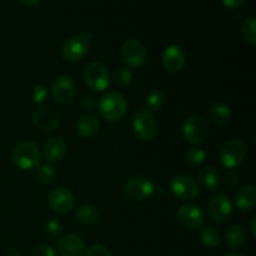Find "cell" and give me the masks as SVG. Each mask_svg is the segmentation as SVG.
<instances>
[{"mask_svg": "<svg viewBox=\"0 0 256 256\" xmlns=\"http://www.w3.org/2000/svg\"><path fill=\"white\" fill-rule=\"evenodd\" d=\"M128 102L124 95L119 92H106L98 102V110L102 119L106 122H119L126 114Z\"/></svg>", "mask_w": 256, "mask_h": 256, "instance_id": "obj_1", "label": "cell"}, {"mask_svg": "<svg viewBox=\"0 0 256 256\" xmlns=\"http://www.w3.org/2000/svg\"><path fill=\"white\" fill-rule=\"evenodd\" d=\"M42 152L39 146L32 142H20L12 152V162L18 169L32 170L40 165Z\"/></svg>", "mask_w": 256, "mask_h": 256, "instance_id": "obj_2", "label": "cell"}, {"mask_svg": "<svg viewBox=\"0 0 256 256\" xmlns=\"http://www.w3.org/2000/svg\"><path fill=\"white\" fill-rule=\"evenodd\" d=\"M92 40V34L90 32H82V34L74 35L69 38L64 42L62 49V58L70 62H76L84 59L90 48V42Z\"/></svg>", "mask_w": 256, "mask_h": 256, "instance_id": "obj_3", "label": "cell"}, {"mask_svg": "<svg viewBox=\"0 0 256 256\" xmlns=\"http://www.w3.org/2000/svg\"><path fill=\"white\" fill-rule=\"evenodd\" d=\"M248 155L246 145L239 139H232L225 142L219 152L220 164L226 169H234L239 166Z\"/></svg>", "mask_w": 256, "mask_h": 256, "instance_id": "obj_4", "label": "cell"}, {"mask_svg": "<svg viewBox=\"0 0 256 256\" xmlns=\"http://www.w3.org/2000/svg\"><path fill=\"white\" fill-rule=\"evenodd\" d=\"M132 130L142 142H152L158 136L159 126L154 115L148 110H139L132 119Z\"/></svg>", "mask_w": 256, "mask_h": 256, "instance_id": "obj_5", "label": "cell"}, {"mask_svg": "<svg viewBox=\"0 0 256 256\" xmlns=\"http://www.w3.org/2000/svg\"><path fill=\"white\" fill-rule=\"evenodd\" d=\"M84 82L90 89L95 92H104L109 88L112 76L105 65L100 62H90L86 65L82 72Z\"/></svg>", "mask_w": 256, "mask_h": 256, "instance_id": "obj_6", "label": "cell"}, {"mask_svg": "<svg viewBox=\"0 0 256 256\" xmlns=\"http://www.w3.org/2000/svg\"><path fill=\"white\" fill-rule=\"evenodd\" d=\"M182 134L188 142L199 145L209 136V125L206 120L200 115H190L182 125Z\"/></svg>", "mask_w": 256, "mask_h": 256, "instance_id": "obj_7", "label": "cell"}, {"mask_svg": "<svg viewBox=\"0 0 256 256\" xmlns=\"http://www.w3.org/2000/svg\"><path fill=\"white\" fill-rule=\"evenodd\" d=\"M120 55L125 64L132 69H138L142 68V65L146 62V49H145L144 44L136 39L128 40L122 44V50H120Z\"/></svg>", "mask_w": 256, "mask_h": 256, "instance_id": "obj_8", "label": "cell"}, {"mask_svg": "<svg viewBox=\"0 0 256 256\" xmlns=\"http://www.w3.org/2000/svg\"><path fill=\"white\" fill-rule=\"evenodd\" d=\"M170 192L180 200H192L199 195V185L189 175H175L170 180Z\"/></svg>", "mask_w": 256, "mask_h": 256, "instance_id": "obj_9", "label": "cell"}, {"mask_svg": "<svg viewBox=\"0 0 256 256\" xmlns=\"http://www.w3.org/2000/svg\"><path fill=\"white\" fill-rule=\"evenodd\" d=\"M154 192V185L150 180L134 176L124 184V195L132 202H144Z\"/></svg>", "mask_w": 256, "mask_h": 256, "instance_id": "obj_10", "label": "cell"}, {"mask_svg": "<svg viewBox=\"0 0 256 256\" xmlns=\"http://www.w3.org/2000/svg\"><path fill=\"white\" fill-rule=\"evenodd\" d=\"M76 95L75 82L69 75H59L52 85V96L58 104H69Z\"/></svg>", "mask_w": 256, "mask_h": 256, "instance_id": "obj_11", "label": "cell"}, {"mask_svg": "<svg viewBox=\"0 0 256 256\" xmlns=\"http://www.w3.org/2000/svg\"><path fill=\"white\" fill-rule=\"evenodd\" d=\"M232 212V204L229 196L222 192H218L209 202V216L218 224H224L229 220Z\"/></svg>", "mask_w": 256, "mask_h": 256, "instance_id": "obj_12", "label": "cell"}, {"mask_svg": "<svg viewBox=\"0 0 256 256\" xmlns=\"http://www.w3.org/2000/svg\"><path fill=\"white\" fill-rule=\"evenodd\" d=\"M178 220L186 229H200L205 224V214L196 205L184 204L178 210Z\"/></svg>", "mask_w": 256, "mask_h": 256, "instance_id": "obj_13", "label": "cell"}, {"mask_svg": "<svg viewBox=\"0 0 256 256\" xmlns=\"http://www.w3.org/2000/svg\"><path fill=\"white\" fill-rule=\"evenodd\" d=\"M48 202L52 212L58 214H66L74 209L75 199L72 192L65 188H56L52 189L48 195Z\"/></svg>", "mask_w": 256, "mask_h": 256, "instance_id": "obj_14", "label": "cell"}, {"mask_svg": "<svg viewBox=\"0 0 256 256\" xmlns=\"http://www.w3.org/2000/svg\"><path fill=\"white\" fill-rule=\"evenodd\" d=\"M32 122L42 132H52L60 125V116L52 108L40 106L32 114Z\"/></svg>", "mask_w": 256, "mask_h": 256, "instance_id": "obj_15", "label": "cell"}, {"mask_svg": "<svg viewBox=\"0 0 256 256\" xmlns=\"http://www.w3.org/2000/svg\"><path fill=\"white\" fill-rule=\"evenodd\" d=\"M186 64V54L178 45H170L162 52V65L170 72H179Z\"/></svg>", "mask_w": 256, "mask_h": 256, "instance_id": "obj_16", "label": "cell"}, {"mask_svg": "<svg viewBox=\"0 0 256 256\" xmlns=\"http://www.w3.org/2000/svg\"><path fill=\"white\" fill-rule=\"evenodd\" d=\"M59 256H82L85 250V242L79 235L66 234L58 242Z\"/></svg>", "mask_w": 256, "mask_h": 256, "instance_id": "obj_17", "label": "cell"}, {"mask_svg": "<svg viewBox=\"0 0 256 256\" xmlns=\"http://www.w3.org/2000/svg\"><path fill=\"white\" fill-rule=\"evenodd\" d=\"M68 152V144L62 138L52 136L44 144L42 155L49 162H56L64 159Z\"/></svg>", "mask_w": 256, "mask_h": 256, "instance_id": "obj_18", "label": "cell"}, {"mask_svg": "<svg viewBox=\"0 0 256 256\" xmlns=\"http://www.w3.org/2000/svg\"><path fill=\"white\" fill-rule=\"evenodd\" d=\"M222 184V178L212 166L202 168L198 172V185L206 192H215Z\"/></svg>", "mask_w": 256, "mask_h": 256, "instance_id": "obj_19", "label": "cell"}, {"mask_svg": "<svg viewBox=\"0 0 256 256\" xmlns=\"http://www.w3.org/2000/svg\"><path fill=\"white\" fill-rule=\"evenodd\" d=\"M99 130V119L94 114H84L78 119L75 124V132L80 138H89L94 136Z\"/></svg>", "mask_w": 256, "mask_h": 256, "instance_id": "obj_20", "label": "cell"}, {"mask_svg": "<svg viewBox=\"0 0 256 256\" xmlns=\"http://www.w3.org/2000/svg\"><path fill=\"white\" fill-rule=\"evenodd\" d=\"M256 204V188L255 185L248 184L240 188L235 194V205L242 212H249Z\"/></svg>", "mask_w": 256, "mask_h": 256, "instance_id": "obj_21", "label": "cell"}, {"mask_svg": "<svg viewBox=\"0 0 256 256\" xmlns=\"http://www.w3.org/2000/svg\"><path fill=\"white\" fill-rule=\"evenodd\" d=\"M209 116L218 126H225L232 119L230 106L224 102H214L209 108Z\"/></svg>", "mask_w": 256, "mask_h": 256, "instance_id": "obj_22", "label": "cell"}, {"mask_svg": "<svg viewBox=\"0 0 256 256\" xmlns=\"http://www.w3.org/2000/svg\"><path fill=\"white\" fill-rule=\"evenodd\" d=\"M75 219L84 225H94L99 222V210L96 206L90 204L80 205L74 212Z\"/></svg>", "mask_w": 256, "mask_h": 256, "instance_id": "obj_23", "label": "cell"}, {"mask_svg": "<svg viewBox=\"0 0 256 256\" xmlns=\"http://www.w3.org/2000/svg\"><path fill=\"white\" fill-rule=\"evenodd\" d=\"M225 242L230 249H242L246 242V232L240 225H232L225 232Z\"/></svg>", "mask_w": 256, "mask_h": 256, "instance_id": "obj_24", "label": "cell"}, {"mask_svg": "<svg viewBox=\"0 0 256 256\" xmlns=\"http://www.w3.org/2000/svg\"><path fill=\"white\" fill-rule=\"evenodd\" d=\"M165 104V95L160 90H152L145 98V105L148 112H156L162 109Z\"/></svg>", "mask_w": 256, "mask_h": 256, "instance_id": "obj_25", "label": "cell"}, {"mask_svg": "<svg viewBox=\"0 0 256 256\" xmlns=\"http://www.w3.org/2000/svg\"><path fill=\"white\" fill-rule=\"evenodd\" d=\"M200 240H202L204 246L214 249V248H218L220 245L222 236H220V232L216 229H214V228H206L200 234Z\"/></svg>", "mask_w": 256, "mask_h": 256, "instance_id": "obj_26", "label": "cell"}, {"mask_svg": "<svg viewBox=\"0 0 256 256\" xmlns=\"http://www.w3.org/2000/svg\"><path fill=\"white\" fill-rule=\"evenodd\" d=\"M206 159V152L199 146H192L185 152V160L190 166H199Z\"/></svg>", "mask_w": 256, "mask_h": 256, "instance_id": "obj_27", "label": "cell"}, {"mask_svg": "<svg viewBox=\"0 0 256 256\" xmlns=\"http://www.w3.org/2000/svg\"><path fill=\"white\" fill-rule=\"evenodd\" d=\"M242 35L244 40L249 44L256 42V19L254 16H249L242 22Z\"/></svg>", "mask_w": 256, "mask_h": 256, "instance_id": "obj_28", "label": "cell"}, {"mask_svg": "<svg viewBox=\"0 0 256 256\" xmlns=\"http://www.w3.org/2000/svg\"><path fill=\"white\" fill-rule=\"evenodd\" d=\"M36 178L42 184L49 185L56 180V172H55L54 168L49 164L39 165L36 168Z\"/></svg>", "mask_w": 256, "mask_h": 256, "instance_id": "obj_29", "label": "cell"}, {"mask_svg": "<svg viewBox=\"0 0 256 256\" xmlns=\"http://www.w3.org/2000/svg\"><path fill=\"white\" fill-rule=\"evenodd\" d=\"M112 82L118 86H128V85L132 82V74L128 69H118L115 70V72L112 74Z\"/></svg>", "mask_w": 256, "mask_h": 256, "instance_id": "obj_30", "label": "cell"}, {"mask_svg": "<svg viewBox=\"0 0 256 256\" xmlns=\"http://www.w3.org/2000/svg\"><path fill=\"white\" fill-rule=\"evenodd\" d=\"M222 184H224V186L228 190H235L238 186H239V182H240L239 174L232 172V170H228V172H225V174L222 175Z\"/></svg>", "mask_w": 256, "mask_h": 256, "instance_id": "obj_31", "label": "cell"}, {"mask_svg": "<svg viewBox=\"0 0 256 256\" xmlns=\"http://www.w3.org/2000/svg\"><path fill=\"white\" fill-rule=\"evenodd\" d=\"M32 100L39 105H44L48 100V90L44 85H35L32 89Z\"/></svg>", "mask_w": 256, "mask_h": 256, "instance_id": "obj_32", "label": "cell"}, {"mask_svg": "<svg viewBox=\"0 0 256 256\" xmlns=\"http://www.w3.org/2000/svg\"><path fill=\"white\" fill-rule=\"evenodd\" d=\"M85 256H112V252H110L106 246L100 244H95L88 248L86 252H85Z\"/></svg>", "mask_w": 256, "mask_h": 256, "instance_id": "obj_33", "label": "cell"}, {"mask_svg": "<svg viewBox=\"0 0 256 256\" xmlns=\"http://www.w3.org/2000/svg\"><path fill=\"white\" fill-rule=\"evenodd\" d=\"M62 230V224H60V222H58V220H49V222L45 224V232H46V234L52 238L59 236Z\"/></svg>", "mask_w": 256, "mask_h": 256, "instance_id": "obj_34", "label": "cell"}, {"mask_svg": "<svg viewBox=\"0 0 256 256\" xmlns=\"http://www.w3.org/2000/svg\"><path fill=\"white\" fill-rule=\"evenodd\" d=\"M32 256H55V250L48 244H39L34 248Z\"/></svg>", "mask_w": 256, "mask_h": 256, "instance_id": "obj_35", "label": "cell"}, {"mask_svg": "<svg viewBox=\"0 0 256 256\" xmlns=\"http://www.w3.org/2000/svg\"><path fill=\"white\" fill-rule=\"evenodd\" d=\"M96 105H98L96 99H95L92 95H85V96H82V100H80V106H82L84 110H86V112H92V110H94L95 108H96Z\"/></svg>", "mask_w": 256, "mask_h": 256, "instance_id": "obj_36", "label": "cell"}, {"mask_svg": "<svg viewBox=\"0 0 256 256\" xmlns=\"http://www.w3.org/2000/svg\"><path fill=\"white\" fill-rule=\"evenodd\" d=\"M222 2L224 6L229 8V9H236L244 4L245 0H222Z\"/></svg>", "mask_w": 256, "mask_h": 256, "instance_id": "obj_37", "label": "cell"}, {"mask_svg": "<svg viewBox=\"0 0 256 256\" xmlns=\"http://www.w3.org/2000/svg\"><path fill=\"white\" fill-rule=\"evenodd\" d=\"M22 2H24L26 6H35V5H38L40 2V0H22Z\"/></svg>", "mask_w": 256, "mask_h": 256, "instance_id": "obj_38", "label": "cell"}, {"mask_svg": "<svg viewBox=\"0 0 256 256\" xmlns=\"http://www.w3.org/2000/svg\"><path fill=\"white\" fill-rule=\"evenodd\" d=\"M255 224H256V220L254 219V220H252V226H250V232H252V238H255V236H256Z\"/></svg>", "mask_w": 256, "mask_h": 256, "instance_id": "obj_39", "label": "cell"}, {"mask_svg": "<svg viewBox=\"0 0 256 256\" xmlns=\"http://www.w3.org/2000/svg\"><path fill=\"white\" fill-rule=\"evenodd\" d=\"M224 256H244V255L240 254V252H228V254H225Z\"/></svg>", "mask_w": 256, "mask_h": 256, "instance_id": "obj_40", "label": "cell"}, {"mask_svg": "<svg viewBox=\"0 0 256 256\" xmlns=\"http://www.w3.org/2000/svg\"><path fill=\"white\" fill-rule=\"evenodd\" d=\"M6 256H22V255L18 254V252H9V254H8Z\"/></svg>", "mask_w": 256, "mask_h": 256, "instance_id": "obj_41", "label": "cell"}]
</instances>
